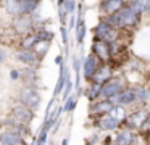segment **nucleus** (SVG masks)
<instances>
[{"label":"nucleus","mask_w":150,"mask_h":145,"mask_svg":"<svg viewBox=\"0 0 150 145\" xmlns=\"http://www.w3.org/2000/svg\"><path fill=\"white\" fill-rule=\"evenodd\" d=\"M115 103L111 100H97L91 105V113L92 115H100V116H105V115H111V111L115 110Z\"/></svg>","instance_id":"6e6552de"},{"label":"nucleus","mask_w":150,"mask_h":145,"mask_svg":"<svg viewBox=\"0 0 150 145\" xmlns=\"http://www.w3.org/2000/svg\"><path fill=\"white\" fill-rule=\"evenodd\" d=\"M49 47H50L49 42H39V44L34 47V53L39 57V60H40L42 57H45V55H47V52H49Z\"/></svg>","instance_id":"412c9836"},{"label":"nucleus","mask_w":150,"mask_h":145,"mask_svg":"<svg viewBox=\"0 0 150 145\" xmlns=\"http://www.w3.org/2000/svg\"><path fill=\"white\" fill-rule=\"evenodd\" d=\"M62 145H68V137H65V139L62 140Z\"/></svg>","instance_id":"72a5a7b5"},{"label":"nucleus","mask_w":150,"mask_h":145,"mask_svg":"<svg viewBox=\"0 0 150 145\" xmlns=\"http://www.w3.org/2000/svg\"><path fill=\"white\" fill-rule=\"evenodd\" d=\"M126 3L121 2V0H105V2H100V8L102 11L108 13V15H113V13H118L120 10L124 8Z\"/></svg>","instance_id":"4468645a"},{"label":"nucleus","mask_w":150,"mask_h":145,"mask_svg":"<svg viewBox=\"0 0 150 145\" xmlns=\"http://www.w3.org/2000/svg\"><path fill=\"white\" fill-rule=\"evenodd\" d=\"M137 100L136 97V89L134 87H126L120 95L116 97V105L118 106H127Z\"/></svg>","instance_id":"9b49d317"},{"label":"nucleus","mask_w":150,"mask_h":145,"mask_svg":"<svg viewBox=\"0 0 150 145\" xmlns=\"http://www.w3.org/2000/svg\"><path fill=\"white\" fill-rule=\"evenodd\" d=\"M10 77H11L13 81L21 79V77H23V71H20V69H11V71H10Z\"/></svg>","instance_id":"c756f323"},{"label":"nucleus","mask_w":150,"mask_h":145,"mask_svg":"<svg viewBox=\"0 0 150 145\" xmlns=\"http://www.w3.org/2000/svg\"><path fill=\"white\" fill-rule=\"evenodd\" d=\"M76 103H78V98L71 95V97H69V98L65 102V105H63V111H66V113H69V111H74V108H76Z\"/></svg>","instance_id":"b1692460"},{"label":"nucleus","mask_w":150,"mask_h":145,"mask_svg":"<svg viewBox=\"0 0 150 145\" xmlns=\"http://www.w3.org/2000/svg\"><path fill=\"white\" fill-rule=\"evenodd\" d=\"M11 116H15V118L20 122H23V124H28V122H31L36 118L33 110L24 106V105H21V103H18V105H15L13 108H11Z\"/></svg>","instance_id":"423d86ee"},{"label":"nucleus","mask_w":150,"mask_h":145,"mask_svg":"<svg viewBox=\"0 0 150 145\" xmlns=\"http://www.w3.org/2000/svg\"><path fill=\"white\" fill-rule=\"evenodd\" d=\"M60 34H62L63 44L68 45V29H66V26H62V28H60Z\"/></svg>","instance_id":"c85d7f7f"},{"label":"nucleus","mask_w":150,"mask_h":145,"mask_svg":"<svg viewBox=\"0 0 150 145\" xmlns=\"http://www.w3.org/2000/svg\"><path fill=\"white\" fill-rule=\"evenodd\" d=\"M0 144L2 145H28L23 135L16 134L13 131H8V129L0 134Z\"/></svg>","instance_id":"1a4fd4ad"},{"label":"nucleus","mask_w":150,"mask_h":145,"mask_svg":"<svg viewBox=\"0 0 150 145\" xmlns=\"http://www.w3.org/2000/svg\"><path fill=\"white\" fill-rule=\"evenodd\" d=\"M4 6H5V11L8 15H11L13 18H18V16L23 15L21 13V6H20V0H7L4 3Z\"/></svg>","instance_id":"6ab92c4d"},{"label":"nucleus","mask_w":150,"mask_h":145,"mask_svg":"<svg viewBox=\"0 0 150 145\" xmlns=\"http://www.w3.org/2000/svg\"><path fill=\"white\" fill-rule=\"evenodd\" d=\"M11 28H13V31L16 32V34L28 35V34H31V29L36 28V21H34V18L29 15H21V16H18V18H13Z\"/></svg>","instance_id":"20e7f679"},{"label":"nucleus","mask_w":150,"mask_h":145,"mask_svg":"<svg viewBox=\"0 0 150 145\" xmlns=\"http://www.w3.org/2000/svg\"><path fill=\"white\" fill-rule=\"evenodd\" d=\"M36 34H37V39H39V42H49V44H50V42L53 40V32L45 31V29H39Z\"/></svg>","instance_id":"5701e85b"},{"label":"nucleus","mask_w":150,"mask_h":145,"mask_svg":"<svg viewBox=\"0 0 150 145\" xmlns=\"http://www.w3.org/2000/svg\"><path fill=\"white\" fill-rule=\"evenodd\" d=\"M86 97L89 98V102H97L95 98H98V97H102V84H97V82H92L91 86H89V89L86 90Z\"/></svg>","instance_id":"aec40b11"},{"label":"nucleus","mask_w":150,"mask_h":145,"mask_svg":"<svg viewBox=\"0 0 150 145\" xmlns=\"http://www.w3.org/2000/svg\"><path fill=\"white\" fill-rule=\"evenodd\" d=\"M92 53L102 61V64H107L108 61L111 60V53H110V44L103 40H98V39H94L92 40Z\"/></svg>","instance_id":"39448f33"},{"label":"nucleus","mask_w":150,"mask_h":145,"mask_svg":"<svg viewBox=\"0 0 150 145\" xmlns=\"http://www.w3.org/2000/svg\"><path fill=\"white\" fill-rule=\"evenodd\" d=\"M100 60H98L97 57H95L94 53H91L87 58L84 60V63H82V71H84V77L86 79H91L95 76V73L98 71V68H100Z\"/></svg>","instance_id":"0eeeda50"},{"label":"nucleus","mask_w":150,"mask_h":145,"mask_svg":"<svg viewBox=\"0 0 150 145\" xmlns=\"http://www.w3.org/2000/svg\"><path fill=\"white\" fill-rule=\"evenodd\" d=\"M124 89H126V87H124V82H123L121 77H111L110 81H107V82L102 86V97H103L105 100L115 98V97H118Z\"/></svg>","instance_id":"f03ea898"},{"label":"nucleus","mask_w":150,"mask_h":145,"mask_svg":"<svg viewBox=\"0 0 150 145\" xmlns=\"http://www.w3.org/2000/svg\"><path fill=\"white\" fill-rule=\"evenodd\" d=\"M20 6H21V13L23 15L33 16L34 13H37L40 2H37V0H20Z\"/></svg>","instance_id":"dca6fc26"},{"label":"nucleus","mask_w":150,"mask_h":145,"mask_svg":"<svg viewBox=\"0 0 150 145\" xmlns=\"http://www.w3.org/2000/svg\"><path fill=\"white\" fill-rule=\"evenodd\" d=\"M5 60H7V52L4 47H0V63H4Z\"/></svg>","instance_id":"2f4dec72"},{"label":"nucleus","mask_w":150,"mask_h":145,"mask_svg":"<svg viewBox=\"0 0 150 145\" xmlns=\"http://www.w3.org/2000/svg\"><path fill=\"white\" fill-rule=\"evenodd\" d=\"M140 15H142V13H139L136 8H132L129 3H126L124 8L118 11L121 28H131V26H136L137 23L140 21Z\"/></svg>","instance_id":"f257e3e1"},{"label":"nucleus","mask_w":150,"mask_h":145,"mask_svg":"<svg viewBox=\"0 0 150 145\" xmlns=\"http://www.w3.org/2000/svg\"><path fill=\"white\" fill-rule=\"evenodd\" d=\"M111 29H113V28H111V26L108 24L105 19H100V21H98V24L94 28V39H98V40H102V39H103L105 35H107L108 32L111 31Z\"/></svg>","instance_id":"a211bd4d"},{"label":"nucleus","mask_w":150,"mask_h":145,"mask_svg":"<svg viewBox=\"0 0 150 145\" xmlns=\"http://www.w3.org/2000/svg\"><path fill=\"white\" fill-rule=\"evenodd\" d=\"M47 134H49V132H45V131H42V129H40V134H39V137H37V144L36 145H45Z\"/></svg>","instance_id":"cd10ccee"},{"label":"nucleus","mask_w":150,"mask_h":145,"mask_svg":"<svg viewBox=\"0 0 150 145\" xmlns=\"http://www.w3.org/2000/svg\"><path fill=\"white\" fill-rule=\"evenodd\" d=\"M134 89H136V97H137V100H142V102H147V100H149L150 90L147 89V87L139 86V87H134Z\"/></svg>","instance_id":"4be33fe9"},{"label":"nucleus","mask_w":150,"mask_h":145,"mask_svg":"<svg viewBox=\"0 0 150 145\" xmlns=\"http://www.w3.org/2000/svg\"><path fill=\"white\" fill-rule=\"evenodd\" d=\"M120 119L115 118V116L111 115H105V116H100L97 121V126L100 129H103V131H115V129H118V126H120Z\"/></svg>","instance_id":"f8f14e48"},{"label":"nucleus","mask_w":150,"mask_h":145,"mask_svg":"<svg viewBox=\"0 0 150 145\" xmlns=\"http://www.w3.org/2000/svg\"><path fill=\"white\" fill-rule=\"evenodd\" d=\"M111 79V68L108 64H102L98 68V71L95 73V76L92 77V82H97V84H102L103 86L107 81Z\"/></svg>","instance_id":"2eb2a0df"},{"label":"nucleus","mask_w":150,"mask_h":145,"mask_svg":"<svg viewBox=\"0 0 150 145\" xmlns=\"http://www.w3.org/2000/svg\"><path fill=\"white\" fill-rule=\"evenodd\" d=\"M97 142H98V135H92L91 139L86 140V144H87V145H94V144H97Z\"/></svg>","instance_id":"7c9ffc66"},{"label":"nucleus","mask_w":150,"mask_h":145,"mask_svg":"<svg viewBox=\"0 0 150 145\" xmlns=\"http://www.w3.org/2000/svg\"><path fill=\"white\" fill-rule=\"evenodd\" d=\"M18 97H20V103H21V105L31 108L33 111L40 105V95L37 93L36 89H31V87H21Z\"/></svg>","instance_id":"7ed1b4c3"},{"label":"nucleus","mask_w":150,"mask_h":145,"mask_svg":"<svg viewBox=\"0 0 150 145\" xmlns=\"http://www.w3.org/2000/svg\"><path fill=\"white\" fill-rule=\"evenodd\" d=\"M15 60L26 64H34L39 61V57L34 53V50H18L15 52Z\"/></svg>","instance_id":"ddd939ff"},{"label":"nucleus","mask_w":150,"mask_h":145,"mask_svg":"<svg viewBox=\"0 0 150 145\" xmlns=\"http://www.w3.org/2000/svg\"><path fill=\"white\" fill-rule=\"evenodd\" d=\"M39 44V39H37V34L36 32H31V34L24 35L20 42V47L21 50H34V47Z\"/></svg>","instance_id":"f3484780"},{"label":"nucleus","mask_w":150,"mask_h":145,"mask_svg":"<svg viewBox=\"0 0 150 145\" xmlns=\"http://www.w3.org/2000/svg\"><path fill=\"white\" fill-rule=\"evenodd\" d=\"M55 64H58V66H63V57H62V55L55 57Z\"/></svg>","instance_id":"473e14b6"},{"label":"nucleus","mask_w":150,"mask_h":145,"mask_svg":"<svg viewBox=\"0 0 150 145\" xmlns=\"http://www.w3.org/2000/svg\"><path fill=\"white\" fill-rule=\"evenodd\" d=\"M147 142H149V145H150V129L147 131Z\"/></svg>","instance_id":"f704fd0d"},{"label":"nucleus","mask_w":150,"mask_h":145,"mask_svg":"<svg viewBox=\"0 0 150 145\" xmlns=\"http://www.w3.org/2000/svg\"><path fill=\"white\" fill-rule=\"evenodd\" d=\"M73 87H74V84H73V81H71V77H69V74H68V81H66V87H65V90H63V100H68L69 97V93H71V90H73Z\"/></svg>","instance_id":"393cba45"},{"label":"nucleus","mask_w":150,"mask_h":145,"mask_svg":"<svg viewBox=\"0 0 150 145\" xmlns=\"http://www.w3.org/2000/svg\"><path fill=\"white\" fill-rule=\"evenodd\" d=\"M76 6H78V3L73 2V0H69V2H63V8H65V11L68 13V15H74L76 11Z\"/></svg>","instance_id":"a878e982"},{"label":"nucleus","mask_w":150,"mask_h":145,"mask_svg":"<svg viewBox=\"0 0 150 145\" xmlns=\"http://www.w3.org/2000/svg\"><path fill=\"white\" fill-rule=\"evenodd\" d=\"M81 58L79 57H73V69H74V74H79L81 71Z\"/></svg>","instance_id":"bb28decb"},{"label":"nucleus","mask_w":150,"mask_h":145,"mask_svg":"<svg viewBox=\"0 0 150 145\" xmlns=\"http://www.w3.org/2000/svg\"><path fill=\"white\" fill-rule=\"evenodd\" d=\"M139 135L134 134L129 129H123V131L118 132V135L115 137V145H134L137 142Z\"/></svg>","instance_id":"9d476101"}]
</instances>
